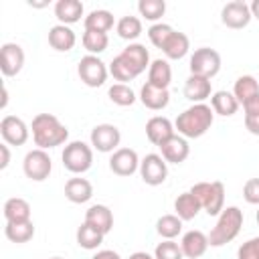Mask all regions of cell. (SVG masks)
<instances>
[{
	"instance_id": "1",
	"label": "cell",
	"mask_w": 259,
	"mask_h": 259,
	"mask_svg": "<svg viewBox=\"0 0 259 259\" xmlns=\"http://www.w3.org/2000/svg\"><path fill=\"white\" fill-rule=\"evenodd\" d=\"M212 119H214V111L210 105L192 103L176 117L174 130H178V136L182 138H200L210 130Z\"/></svg>"
},
{
	"instance_id": "2",
	"label": "cell",
	"mask_w": 259,
	"mask_h": 259,
	"mask_svg": "<svg viewBox=\"0 0 259 259\" xmlns=\"http://www.w3.org/2000/svg\"><path fill=\"white\" fill-rule=\"evenodd\" d=\"M32 140L40 150H51L69 140V130L53 113H38L30 123Z\"/></svg>"
},
{
	"instance_id": "3",
	"label": "cell",
	"mask_w": 259,
	"mask_h": 259,
	"mask_svg": "<svg viewBox=\"0 0 259 259\" xmlns=\"http://www.w3.org/2000/svg\"><path fill=\"white\" fill-rule=\"evenodd\" d=\"M243 227V210L239 206H227L217 219V225L208 233V245L210 247H223L231 243Z\"/></svg>"
},
{
	"instance_id": "4",
	"label": "cell",
	"mask_w": 259,
	"mask_h": 259,
	"mask_svg": "<svg viewBox=\"0 0 259 259\" xmlns=\"http://www.w3.org/2000/svg\"><path fill=\"white\" fill-rule=\"evenodd\" d=\"M190 192L198 198L202 210L210 217H219L225 208V184L214 180V182H196Z\"/></svg>"
},
{
	"instance_id": "5",
	"label": "cell",
	"mask_w": 259,
	"mask_h": 259,
	"mask_svg": "<svg viewBox=\"0 0 259 259\" xmlns=\"http://www.w3.org/2000/svg\"><path fill=\"white\" fill-rule=\"evenodd\" d=\"M61 160H63V166L73 172V174H83L91 168L93 164V150L89 144L81 142V140H75V142H69L61 154Z\"/></svg>"
},
{
	"instance_id": "6",
	"label": "cell",
	"mask_w": 259,
	"mask_h": 259,
	"mask_svg": "<svg viewBox=\"0 0 259 259\" xmlns=\"http://www.w3.org/2000/svg\"><path fill=\"white\" fill-rule=\"evenodd\" d=\"M190 75L196 77H204V79H212L219 71H221V55L214 49L208 47H200L192 53L190 57Z\"/></svg>"
},
{
	"instance_id": "7",
	"label": "cell",
	"mask_w": 259,
	"mask_h": 259,
	"mask_svg": "<svg viewBox=\"0 0 259 259\" xmlns=\"http://www.w3.org/2000/svg\"><path fill=\"white\" fill-rule=\"evenodd\" d=\"M109 69L97 55H85L77 63V75L87 87H101L107 81Z\"/></svg>"
},
{
	"instance_id": "8",
	"label": "cell",
	"mask_w": 259,
	"mask_h": 259,
	"mask_svg": "<svg viewBox=\"0 0 259 259\" xmlns=\"http://www.w3.org/2000/svg\"><path fill=\"white\" fill-rule=\"evenodd\" d=\"M22 170L26 174V178L34 180V182H42L49 178L51 170H53V162H51V156L47 154V150H30L26 152L24 156V162H22Z\"/></svg>"
},
{
	"instance_id": "9",
	"label": "cell",
	"mask_w": 259,
	"mask_h": 259,
	"mask_svg": "<svg viewBox=\"0 0 259 259\" xmlns=\"http://www.w3.org/2000/svg\"><path fill=\"white\" fill-rule=\"evenodd\" d=\"M168 162L160 156V154H146L140 162V176L146 184L150 186H158L166 180L168 176Z\"/></svg>"
},
{
	"instance_id": "10",
	"label": "cell",
	"mask_w": 259,
	"mask_h": 259,
	"mask_svg": "<svg viewBox=\"0 0 259 259\" xmlns=\"http://www.w3.org/2000/svg\"><path fill=\"white\" fill-rule=\"evenodd\" d=\"M89 140H91V146L97 152L107 154V152H115L117 150V146L121 142V134L113 123H99V125H95L91 130Z\"/></svg>"
},
{
	"instance_id": "11",
	"label": "cell",
	"mask_w": 259,
	"mask_h": 259,
	"mask_svg": "<svg viewBox=\"0 0 259 259\" xmlns=\"http://www.w3.org/2000/svg\"><path fill=\"white\" fill-rule=\"evenodd\" d=\"M251 18H253V16H251V8H249V4L243 2V0L227 2V4L223 6V10H221V20H223V24L229 26V28H235V30L245 28V26L251 22Z\"/></svg>"
},
{
	"instance_id": "12",
	"label": "cell",
	"mask_w": 259,
	"mask_h": 259,
	"mask_svg": "<svg viewBox=\"0 0 259 259\" xmlns=\"http://www.w3.org/2000/svg\"><path fill=\"white\" fill-rule=\"evenodd\" d=\"M0 134H2L4 144H8V146H22V144H26V140L30 136L28 125L24 123V119H20L16 115H4L2 117Z\"/></svg>"
},
{
	"instance_id": "13",
	"label": "cell",
	"mask_w": 259,
	"mask_h": 259,
	"mask_svg": "<svg viewBox=\"0 0 259 259\" xmlns=\"http://www.w3.org/2000/svg\"><path fill=\"white\" fill-rule=\"evenodd\" d=\"M140 158L138 152L132 148H117L109 158V170L117 176H132L136 170H140Z\"/></svg>"
},
{
	"instance_id": "14",
	"label": "cell",
	"mask_w": 259,
	"mask_h": 259,
	"mask_svg": "<svg viewBox=\"0 0 259 259\" xmlns=\"http://www.w3.org/2000/svg\"><path fill=\"white\" fill-rule=\"evenodd\" d=\"M24 67V51L16 42H4L0 49V69L4 77H14Z\"/></svg>"
},
{
	"instance_id": "15",
	"label": "cell",
	"mask_w": 259,
	"mask_h": 259,
	"mask_svg": "<svg viewBox=\"0 0 259 259\" xmlns=\"http://www.w3.org/2000/svg\"><path fill=\"white\" fill-rule=\"evenodd\" d=\"M146 136L148 140L154 144V146H162L166 140H170L174 136V123L168 119V117H162V115H154L148 119L146 123Z\"/></svg>"
},
{
	"instance_id": "16",
	"label": "cell",
	"mask_w": 259,
	"mask_h": 259,
	"mask_svg": "<svg viewBox=\"0 0 259 259\" xmlns=\"http://www.w3.org/2000/svg\"><path fill=\"white\" fill-rule=\"evenodd\" d=\"M160 152H162V158L170 164H182L188 154H190V146L186 142V138L174 134L170 140H166L162 146H160Z\"/></svg>"
},
{
	"instance_id": "17",
	"label": "cell",
	"mask_w": 259,
	"mask_h": 259,
	"mask_svg": "<svg viewBox=\"0 0 259 259\" xmlns=\"http://www.w3.org/2000/svg\"><path fill=\"white\" fill-rule=\"evenodd\" d=\"M180 247H182L184 257L198 259L208 249V235H204L202 231H188V233H184V237L180 241Z\"/></svg>"
},
{
	"instance_id": "18",
	"label": "cell",
	"mask_w": 259,
	"mask_h": 259,
	"mask_svg": "<svg viewBox=\"0 0 259 259\" xmlns=\"http://www.w3.org/2000/svg\"><path fill=\"white\" fill-rule=\"evenodd\" d=\"M85 223L91 225L93 229H97L99 233L107 235L113 227V212L105 204H93L85 210Z\"/></svg>"
},
{
	"instance_id": "19",
	"label": "cell",
	"mask_w": 259,
	"mask_h": 259,
	"mask_svg": "<svg viewBox=\"0 0 259 259\" xmlns=\"http://www.w3.org/2000/svg\"><path fill=\"white\" fill-rule=\"evenodd\" d=\"M140 101L144 103V107H148L152 111H160L170 103V93H168V89H158L146 81L140 89Z\"/></svg>"
},
{
	"instance_id": "20",
	"label": "cell",
	"mask_w": 259,
	"mask_h": 259,
	"mask_svg": "<svg viewBox=\"0 0 259 259\" xmlns=\"http://www.w3.org/2000/svg\"><path fill=\"white\" fill-rule=\"evenodd\" d=\"M77 42V36L73 32L71 26H65V24H55L49 28V45L59 51V53H67L75 47Z\"/></svg>"
},
{
	"instance_id": "21",
	"label": "cell",
	"mask_w": 259,
	"mask_h": 259,
	"mask_svg": "<svg viewBox=\"0 0 259 259\" xmlns=\"http://www.w3.org/2000/svg\"><path fill=\"white\" fill-rule=\"evenodd\" d=\"M212 93V87H210V79H204V77H196V75H190L184 83V97L192 103H204V99H208Z\"/></svg>"
},
{
	"instance_id": "22",
	"label": "cell",
	"mask_w": 259,
	"mask_h": 259,
	"mask_svg": "<svg viewBox=\"0 0 259 259\" xmlns=\"http://www.w3.org/2000/svg\"><path fill=\"white\" fill-rule=\"evenodd\" d=\"M119 55L130 63V67L136 71V75L144 73L146 67L150 69V53H148V49H146L144 45H140V42H130Z\"/></svg>"
},
{
	"instance_id": "23",
	"label": "cell",
	"mask_w": 259,
	"mask_h": 259,
	"mask_svg": "<svg viewBox=\"0 0 259 259\" xmlns=\"http://www.w3.org/2000/svg\"><path fill=\"white\" fill-rule=\"evenodd\" d=\"M65 196L67 200L75 202V204H83L87 200H91L93 196V186L87 178H69L65 182Z\"/></svg>"
},
{
	"instance_id": "24",
	"label": "cell",
	"mask_w": 259,
	"mask_h": 259,
	"mask_svg": "<svg viewBox=\"0 0 259 259\" xmlns=\"http://www.w3.org/2000/svg\"><path fill=\"white\" fill-rule=\"evenodd\" d=\"M55 16L59 20V24H75L81 20L83 16V2L79 0H59L55 4Z\"/></svg>"
},
{
	"instance_id": "25",
	"label": "cell",
	"mask_w": 259,
	"mask_h": 259,
	"mask_svg": "<svg viewBox=\"0 0 259 259\" xmlns=\"http://www.w3.org/2000/svg\"><path fill=\"white\" fill-rule=\"evenodd\" d=\"M172 81V67L166 59H156L150 63L148 69V83L158 87V89H168Z\"/></svg>"
},
{
	"instance_id": "26",
	"label": "cell",
	"mask_w": 259,
	"mask_h": 259,
	"mask_svg": "<svg viewBox=\"0 0 259 259\" xmlns=\"http://www.w3.org/2000/svg\"><path fill=\"white\" fill-rule=\"evenodd\" d=\"M239 101L237 97L231 93V91H217L210 95V107L217 115H223V117H231L237 113L239 109Z\"/></svg>"
},
{
	"instance_id": "27",
	"label": "cell",
	"mask_w": 259,
	"mask_h": 259,
	"mask_svg": "<svg viewBox=\"0 0 259 259\" xmlns=\"http://www.w3.org/2000/svg\"><path fill=\"white\" fill-rule=\"evenodd\" d=\"M4 219H6V223H28L30 221V204L18 196L8 198L4 202Z\"/></svg>"
},
{
	"instance_id": "28",
	"label": "cell",
	"mask_w": 259,
	"mask_h": 259,
	"mask_svg": "<svg viewBox=\"0 0 259 259\" xmlns=\"http://www.w3.org/2000/svg\"><path fill=\"white\" fill-rule=\"evenodd\" d=\"M174 210H176V217H178V219H182V221H192V219L202 210V206H200L198 198L188 190V192L178 194V198L174 200Z\"/></svg>"
},
{
	"instance_id": "29",
	"label": "cell",
	"mask_w": 259,
	"mask_h": 259,
	"mask_svg": "<svg viewBox=\"0 0 259 259\" xmlns=\"http://www.w3.org/2000/svg\"><path fill=\"white\" fill-rule=\"evenodd\" d=\"M233 95L237 97V101L241 105H245L249 99L257 97L259 95V83L253 75H241L237 81H235V87H233Z\"/></svg>"
},
{
	"instance_id": "30",
	"label": "cell",
	"mask_w": 259,
	"mask_h": 259,
	"mask_svg": "<svg viewBox=\"0 0 259 259\" xmlns=\"http://www.w3.org/2000/svg\"><path fill=\"white\" fill-rule=\"evenodd\" d=\"M188 51H190V40H188V36L184 32H178V30H174V34L170 36V40L162 49L166 59H172V61H178V59L186 57Z\"/></svg>"
},
{
	"instance_id": "31",
	"label": "cell",
	"mask_w": 259,
	"mask_h": 259,
	"mask_svg": "<svg viewBox=\"0 0 259 259\" xmlns=\"http://www.w3.org/2000/svg\"><path fill=\"white\" fill-rule=\"evenodd\" d=\"M113 22L115 20L109 10H91L83 20L85 30H95V32H105V34L107 30L113 28Z\"/></svg>"
},
{
	"instance_id": "32",
	"label": "cell",
	"mask_w": 259,
	"mask_h": 259,
	"mask_svg": "<svg viewBox=\"0 0 259 259\" xmlns=\"http://www.w3.org/2000/svg\"><path fill=\"white\" fill-rule=\"evenodd\" d=\"M4 235L12 243H28L34 237V225H32V221H28V223H6Z\"/></svg>"
},
{
	"instance_id": "33",
	"label": "cell",
	"mask_w": 259,
	"mask_h": 259,
	"mask_svg": "<svg viewBox=\"0 0 259 259\" xmlns=\"http://www.w3.org/2000/svg\"><path fill=\"white\" fill-rule=\"evenodd\" d=\"M103 233H99L97 229H93L91 225L83 223L79 229H77V245L81 249H87V251H93L97 249L101 243H103Z\"/></svg>"
},
{
	"instance_id": "34",
	"label": "cell",
	"mask_w": 259,
	"mask_h": 259,
	"mask_svg": "<svg viewBox=\"0 0 259 259\" xmlns=\"http://www.w3.org/2000/svg\"><path fill=\"white\" fill-rule=\"evenodd\" d=\"M115 30L119 38L123 40H136L142 34V20L138 16H121L115 24Z\"/></svg>"
},
{
	"instance_id": "35",
	"label": "cell",
	"mask_w": 259,
	"mask_h": 259,
	"mask_svg": "<svg viewBox=\"0 0 259 259\" xmlns=\"http://www.w3.org/2000/svg\"><path fill=\"white\" fill-rule=\"evenodd\" d=\"M156 231L162 239H174L182 231V219H178L176 214H164V217L158 219Z\"/></svg>"
},
{
	"instance_id": "36",
	"label": "cell",
	"mask_w": 259,
	"mask_h": 259,
	"mask_svg": "<svg viewBox=\"0 0 259 259\" xmlns=\"http://www.w3.org/2000/svg\"><path fill=\"white\" fill-rule=\"evenodd\" d=\"M81 40H83V47L89 51V55H99L109 45V36L105 32H95V30H85Z\"/></svg>"
},
{
	"instance_id": "37",
	"label": "cell",
	"mask_w": 259,
	"mask_h": 259,
	"mask_svg": "<svg viewBox=\"0 0 259 259\" xmlns=\"http://www.w3.org/2000/svg\"><path fill=\"white\" fill-rule=\"evenodd\" d=\"M109 73L113 75V79L115 81H119V83H127V81H134L138 75H136V71L130 67V63L121 57V55H117V57H113V61H111V65H109Z\"/></svg>"
},
{
	"instance_id": "38",
	"label": "cell",
	"mask_w": 259,
	"mask_h": 259,
	"mask_svg": "<svg viewBox=\"0 0 259 259\" xmlns=\"http://www.w3.org/2000/svg\"><path fill=\"white\" fill-rule=\"evenodd\" d=\"M107 95H109V99H111L115 105H121V107H127V105H132V103L136 101L134 89H132L130 85H125V83H115V85H111V87L107 89Z\"/></svg>"
},
{
	"instance_id": "39",
	"label": "cell",
	"mask_w": 259,
	"mask_h": 259,
	"mask_svg": "<svg viewBox=\"0 0 259 259\" xmlns=\"http://www.w3.org/2000/svg\"><path fill=\"white\" fill-rule=\"evenodd\" d=\"M138 10L146 20H160L166 12V2L164 0H140L138 2Z\"/></svg>"
},
{
	"instance_id": "40",
	"label": "cell",
	"mask_w": 259,
	"mask_h": 259,
	"mask_svg": "<svg viewBox=\"0 0 259 259\" xmlns=\"http://www.w3.org/2000/svg\"><path fill=\"white\" fill-rule=\"evenodd\" d=\"M172 34H174V28H172L170 24H166V22H156V24H152V26L148 28V38H150V42H152L154 47H158L160 51L164 49V45L170 40Z\"/></svg>"
},
{
	"instance_id": "41",
	"label": "cell",
	"mask_w": 259,
	"mask_h": 259,
	"mask_svg": "<svg viewBox=\"0 0 259 259\" xmlns=\"http://www.w3.org/2000/svg\"><path fill=\"white\" fill-rule=\"evenodd\" d=\"M154 259H184L182 247L174 243V239H164L154 249Z\"/></svg>"
},
{
	"instance_id": "42",
	"label": "cell",
	"mask_w": 259,
	"mask_h": 259,
	"mask_svg": "<svg viewBox=\"0 0 259 259\" xmlns=\"http://www.w3.org/2000/svg\"><path fill=\"white\" fill-rule=\"evenodd\" d=\"M239 259H259V237H253L249 241H245L239 251H237Z\"/></svg>"
},
{
	"instance_id": "43",
	"label": "cell",
	"mask_w": 259,
	"mask_h": 259,
	"mask_svg": "<svg viewBox=\"0 0 259 259\" xmlns=\"http://www.w3.org/2000/svg\"><path fill=\"white\" fill-rule=\"evenodd\" d=\"M243 198L249 204H259V178H249L243 186Z\"/></svg>"
},
{
	"instance_id": "44",
	"label": "cell",
	"mask_w": 259,
	"mask_h": 259,
	"mask_svg": "<svg viewBox=\"0 0 259 259\" xmlns=\"http://www.w3.org/2000/svg\"><path fill=\"white\" fill-rule=\"evenodd\" d=\"M243 109H245V117L259 115V95H257V97H253V99H249V101L243 105Z\"/></svg>"
},
{
	"instance_id": "45",
	"label": "cell",
	"mask_w": 259,
	"mask_h": 259,
	"mask_svg": "<svg viewBox=\"0 0 259 259\" xmlns=\"http://www.w3.org/2000/svg\"><path fill=\"white\" fill-rule=\"evenodd\" d=\"M245 127L249 130V134H253V136H259V115H251V117H245Z\"/></svg>"
},
{
	"instance_id": "46",
	"label": "cell",
	"mask_w": 259,
	"mask_h": 259,
	"mask_svg": "<svg viewBox=\"0 0 259 259\" xmlns=\"http://www.w3.org/2000/svg\"><path fill=\"white\" fill-rule=\"evenodd\" d=\"M10 164V150L8 144H0V170H4Z\"/></svg>"
},
{
	"instance_id": "47",
	"label": "cell",
	"mask_w": 259,
	"mask_h": 259,
	"mask_svg": "<svg viewBox=\"0 0 259 259\" xmlns=\"http://www.w3.org/2000/svg\"><path fill=\"white\" fill-rule=\"evenodd\" d=\"M91 259H121V257H119V253H115V251H111V249H101V251H97Z\"/></svg>"
},
{
	"instance_id": "48",
	"label": "cell",
	"mask_w": 259,
	"mask_h": 259,
	"mask_svg": "<svg viewBox=\"0 0 259 259\" xmlns=\"http://www.w3.org/2000/svg\"><path fill=\"white\" fill-rule=\"evenodd\" d=\"M130 259H154V257L150 253H146V251H136V253L130 255Z\"/></svg>"
},
{
	"instance_id": "49",
	"label": "cell",
	"mask_w": 259,
	"mask_h": 259,
	"mask_svg": "<svg viewBox=\"0 0 259 259\" xmlns=\"http://www.w3.org/2000/svg\"><path fill=\"white\" fill-rule=\"evenodd\" d=\"M249 8H251V16L259 18V0H253V2L249 4Z\"/></svg>"
},
{
	"instance_id": "50",
	"label": "cell",
	"mask_w": 259,
	"mask_h": 259,
	"mask_svg": "<svg viewBox=\"0 0 259 259\" xmlns=\"http://www.w3.org/2000/svg\"><path fill=\"white\" fill-rule=\"evenodd\" d=\"M6 103H8V89H6V87H2V101H0V109H4V107H6Z\"/></svg>"
},
{
	"instance_id": "51",
	"label": "cell",
	"mask_w": 259,
	"mask_h": 259,
	"mask_svg": "<svg viewBox=\"0 0 259 259\" xmlns=\"http://www.w3.org/2000/svg\"><path fill=\"white\" fill-rule=\"evenodd\" d=\"M30 6H36V8H40V6H47V2H30Z\"/></svg>"
},
{
	"instance_id": "52",
	"label": "cell",
	"mask_w": 259,
	"mask_h": 259,
	"mask_svg": "<svg viewBox=\"0 0 259 259\" xmlns=\"http://www.w3.org/2000/svg\"><path fill=\"white\" fill-rule=\"evenodd\" d=\"M255 219H257V225H259V210H257V214H255Z\"/></svg>"
},
{
	"instance_id": "53",
	"label": "cell",
	"mask_w": 259,
	"mask_h": 259,
	"mask_svg": "<svg viewBox=\"0 0 259 259\" xmlns=\"http://www.w3.org/2000/svg\"><path fill=\"white\" fill-rule=\"evenodd\" d=\"M51 259H65V257H51Z\"/></svg>"
}]
</instances>
